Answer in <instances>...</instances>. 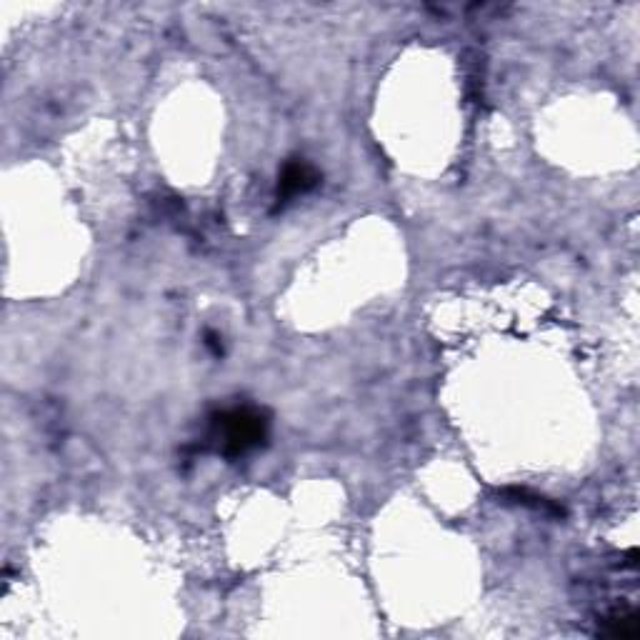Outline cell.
Instances as JSON below:
<instances>
[{"instance_id":"cell-2","label":"cell","mask_w":640,"mask_h":640,"mask_svg":"<svg viewBox=\"0 0 640 640\" xmlns=\"http://www.w3.org/2000/svg\"><path fill=\"white\" fill-rule=\"evenodd\" d=\"M315 183H318V174H315L308 164H288L281 174L279 198L283 200L295 198L298 193L311 190Z\"/></svg>"},{"instance_id":"cell-1","label":"cell","mask_w":640,"mask_h":640,"mask_svg":"<svg viewBox=\"0 0 640 640\" xmlns=\"http://www.w3.org/2000/svg\"><path fill=\"white\" fill-rule=\"evenodd\" d=\"M269 420L253 408H231L216 418L213 438L223 455H243L265 441Z\"/></svg>"}]
</instances>
